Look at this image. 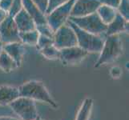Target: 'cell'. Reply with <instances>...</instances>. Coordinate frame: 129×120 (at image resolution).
<instances>
[{"mask_svg":"<svg viewBox=\"0 0 129 120\" xmlns=\"http://www.w3.org/2000/svg\"><path fill=\"white\" fill-rule=\"evenodd\" d=\"M123 52V43L119 34L108 35L105 37L104 43L102 48L99 59L96 62L95 67H99L119 59Z\"/></svg>","mask_w":129,"mask_h":120,"instance_id":"1","label":"cell"},{"mask_svg":"<svg viewBox=\"0 0 129 120\" xmlns=\"http://www.w3.org/2000/svg\"><path fill=\"white\" fill-rule=\"evenodd\" d=\"M69 24L76 34L78 46L80 47L87 53H100L103 48L105 35H96L94 34L87 32L80 29L70 20H68Z\"/></svg>","mask_w":129,"mask_h":120,"instance_id":"2","label":"cell"},{"mask_svg":"<svg viewBox=\"0 0 129 120\" xmlns=\"http://www.w3.org/2000/svg\"><path fill=\"white\" fill-rule=\"evenodd\" d=\"M19 95L31 99L33 100H39L51 104L52 106L57 108L58 106L51 99L44 84L40 81H30L24 83L19 88Z\"/></svg>","mask_w":129,"mask_h":120,"instance_id":"3","label":"cell"},{"mask_svg":"<svg viewBox=\"0 0 129 120\" xmlns=\"http://www.w3.org/2000/svg\"><path fill=\"white\" fill-rule=\"evenodd\" d=\"M68 20L80 29L96 35H105L108 27V25L102 22L96 12L83 17H69Z\"/></svg>","mask_w":129,"mask_h":120,"instance_id":"4","label":"cell"},{"mask_svg":"<svg viewBox=\"0 0 129 120\" xmlns=\"http://www.w3.org/2000/svg\"><path fill=\"white\" fill-rule=\"evenodd\" d=\"M75 0H69L68 2L58 7L55 10L47 15V22L50 27L55 31L60 26L67 23L71 15L72 7Z\"/></svg>","mask_w":129,"mask_h":120,"instance_id":"5","label":"cell"},{"mask_svg":"<svg viewBox=\"0 0 129 120\" xmlns=\"http://www.w3.org/2000/svg\"><path fill=\"white\" fill-rule=\"evenodd\" d=\"M9 105L23 120H35L38 118L35 101L31 99L19 96Z\"/></svg>","mask_w":129,"mask_h":120,"instance_id":"6","label":"cell"},{"mask_svg":"<svg viewBox=\"0 0 129 120\" xmlns=\"http://www.w3.org/2000/svg\"><path fill=\"white\" fill-rule=\"evenodd\" d=\"M53 40H54V46L59 50L78 46L76 34L68 23L55 30Z\"/></svg>","mask_w":129,"mask_h":120,"instance_id":"7","label":"cell"},{"mask_svg":"<svg viewBox=\"0 0 129 120\" xmlns=\"http://www.w3.org/2000/svg\"><path fill=\"white\" fill-rule=\"evenodd\" d=\"M19 34L20 32L17 28L13 17L8 15L6 19L0 23V41L3 44L20 42Z\"/></svg>","mask_w":129,"mask_h":120,"instance_id":"8","label":"cell"},{"mask_svg":"<svg viewBox=\"0 0 129 120\" xmlns=\"http://www.w3.org/2000/svg\"><path fill=\"white\" fill-rule=\"evenodd\" d=\"M59 59L65 65H74L80 63L88 55V53L79 46L61 49Z\"/></svg>","mask_w":129,"mask_h":120,"instance_id":"9","label":"cell"},{"mask_svg":"<svg viewBox=\"0 0 129 120\" xmlns=\"http://www.w3.org/2000/svg\"><path fill=\"white\" fill-rule=\"evenodd\" d=\"M101 5L99 0H75L70 17H83L96 12Z\"/></svg>","mask_w":129,"mask_h":120,"instance_id":"10","label":"cell"},{"mask_svg":"<svg viewBox=\"0 0 129 120\" xmlns=\"http://www.w3.org/2000/svg\"><path fill=\"white\" fill-rule=\"evenodd\" d=\"M13 18H14V21L17 26L18 30H19V31L20 33L30 31V30L36 29L35 23L32 19V18L29 15L28 13L24 10V8L22 9V10Z\"/></svg>","mask_w":129,"mask_h":120,"instance_id":"11","label":"cell"},{"mask_svg":"<svg viewBox=\"0 0 129 120\" xmlns=\"http://www.w3.org/2000/svg\"><path fill=\"white\" fill-rule=\"evenodd\" d=\"M24 10L32 18L36 26L47 24V15L42 13L31 0H22Z\"/></svg>","mask_w":129,"mask_h":120,"instance_id":"12","label":"cell"},{"mask_svg":"<svg viewBox=\"0 0 129 120\" xmlns=\"http://www.w3.org/2000/svg\"><path fill=\"white\" fill-rule=\"evenodd\" d=\"M3 51L15 61L18 66L21 65L22 60H23V55L25 54V47L21 42L4 44Z\"/></svg>","mask_w":129,"mask_h":120,"instance_id":"13","label":"cell"},{"mask_svg":"<svg viewBox=\"0 0 129 120\" xmlns=\"http://www.w3.org/2000/svg\"><path fill=\"white\" fill-rule=\"evenodd\" d=\"M128 31V21L117 13L116 16L114 20L108 25L105 35H113V34H119L123 32Z\"/></svg>","mask_w":129,"mask_h":120,"instance_id":"14","label":"cell"},{"mask_svg":"<svg viewBox=\"0 0 129 120\" xmlns=\"http://www.w3.org/2000/svg\"><path fill=\"white\" fill-rule=\"evenodd\" d=\"M19 96V88L11 86L0 87V105L10 104Z\"/></svg>","mask_w":129,"mask_h":120,"instance_id":"15","label":"cell"},{"mask_svg":"<svg viewBox=\"0 0 129 120\" xmlns=\"http://www.w3.org/2000/svg\"><path fill=\"white\" fill-rule=\"evenodd\" d=\"M96 13L100 18L102 22H103L104 24L108 25L110 23H112L114 20L118 12L116 9H115V8H112L108 6H105V5H100L99 8L97 9Z\"/></svg>","mask_w":129,"mask_h":120,"instance_id":"16","label":"cell"},{"mask_svg":"<svg viewBox=\"0 0 129 120\" xmlns=\"http://www.w3.org/2000/svg\"><path fill=\"white\" fill-rule=\"evenodd\" d=\"M17 67H19V66L15 63V61L10 55H8L5 51H3L1 55H0V68L4 72L9 73Z\"/></svg>","mask_w":129,"mask_h":120,"instance_id":"17","label":"cell"},{"mask_svg":"<svg viewBox=\"0 0 129 120\" xmlns=\"http://www.w3.org/2000/svg\"><path fill=\"white\" fill-rule=\"evenodd\" d=\"M19 36H20V42L23 45L36 46L39 37V33L35 29L33 30H30V31L22 32L19 34Z\"/></svg>","mask_w":129,"mask_h":120,"instance_id":"18","label":"cell"},{"mask_svg":"<svg viewBox=\"0 0 129 120\" xmlns=\"http://www.w3.org/2000/svg\"><path fill=\"white\" fill-rule=\"evenodd\" d=\"M39 52H40L41 55L43 57H45L46 59H51V60L59 59L60 51L58 48H56L54 45H51L43 49H41V50H39Z\"/></svg>","mask_w":129,"mask_h":120,"instance_id":"19","label":"cell"},{"mask_svg":"<svg viewBox=\"0 0 129 120\" xmlns=\"http://www.w3.org/2000/svg\"><path fill=\"white\" fill-rule=\"evenodd\" d=\"M116 10L124 19L127 21L129 20V0H120L119 5Z\"/></svg>","mask_w":129,"mask_h":120,"instance_id":"20","label":"cell"},{"mask_svg":"<svg viewBox=\"0 0 129 120\" xmlns=\"http://www.w3.org/2000/svg\"><path fill=\"white\" fill-rule=\"evenodd\" d=\"M51 45H54L53 38H50V37L39 34V37L38 42L36 44V47L39 49V51L45 47H47L49 46H51Z\"/></svg>","mask_w":129,"mask_h":120,"instance_id":"21","label":"cell"},{"mask_svg":"<svg viewBox=\"0 0 129 120\" xmlns=\"http://www.w3.org/2000/svg\"><path fill=\"white\" fill-rule=\"evenodd\" d=\"M23 8V7L22 0H13L11 7L8 11V15L11 17H15Z\"/></svg>","mask_w":129,"mask_h":120,"instance_id":"22","label":"cell"},{"mask_svg":"<svg viewBox=\"0 0 129 120\" xmlns=\"http://www.w3.org/2000/svg\"><path fill=\"white\" fill-rule=\"evenodd\" d=\"M36 30H38L39 34H41V35H44V36H47L50 38L54 37L55 31L50 27V26H49L47 23L43 24V25L36 26Z\"/></svg>","mask_w":129,"mask_h":120,"instance_id":"23","label":"cell"},{"mask_svg":"<svg viewBox=\"0 0 129 120\" xmlns=\"http://www.w3.org/2000/svg\"><path fill=\"white\" fill-rule=\"evenodd\" d=\"M69 0H49L48 2V7L47 11V15H48L51 11L55 10L58 7H60L61 5L68 2Z\"/></svg>","mask_w":129,"mask_h":120,"instance_id":"24","label":"cell"},{"mask_svg":"<svg viewBox=\"0 0 129 120\" xmlns=\"http://www.w3.org/2000/svg\"><path fill=\"white\" fill-rule=\"evenodd\" d=\"M31 1L35 4L39 11L42 13H43L44 15H47V11L48 7V2L49 0H31Z\"/></svg>","mask_w":129,"mask_h":120,"instance_id":"25","label":"cell"},{"mask_svg":"<svg viewBox=\"0 0 129 120\" xmlns=\"http://www.w3.org/2000/svg\"><path fill=\"white\" fill-rule=\"evenodd\" d=\"M99 2L101 3V5L108 6L117 9L119 5V3H120V0H99Z\"/></svg>","mask_w":129,"mask_h":120,"instance_id":"26","label":"cell"},{"mask_svg":"<svg viewBox=\"0 0 129 120\" xmlns=\"http://www.w3.org/2000/svg\"><path fill=\"white\" fill-rule=\"evenodd\" d=\"M121 68H119V66H113L110 70V74L113 78H119L121 76L122 71Z\"/></svg>","mask_w":129,"mask_h":120,"instance_id":"27","label":"cell"},{"mask_svg":"<svg viewBox=\"0 0 129 120\" xmlns=\"http://www.w3.org/2000/svg\"><path fill=\"white\" fill-rule=\"evenodd\" d=\"M12 2L13 0H0V8L8 12L11 7Z\"/></svg>","mask_w":129,"mask_h":120,"instance_id":"28","label":"cell"},{"mask_svg":"<svg viewBox=\"0 0 129 120\" xmlns=\"http://www.w3.org/2000/svg\"><path fill=\"white\" fill-rule=\"evenodd\" d=\"M7 16H8V12L0 8V23L5 20Z\"/></svg>","mask_w":129,"mask_h":120,"instance_id":"29","label":"cell"},{"mask_svg":"<svg viewBox=\"0 0 129 120\" xmlns=\"http://www.w3.org/2000/svg\"><path fill=\"white\" fill-rule=\"evenodd\" d=\"M3 46H4V44L1 41H0V55H1V53L3 51Z\"/></svg>","mask_w":129,"mask_h":120,"instance_id":"30","label":"cell"},{"mask_svg":"<svg viewBox=\"0 0 129 120\" xmlns=\"http://www.w3.org/2000/svg\"><path fill=\"white\" fill-rule=\"evenodd\" d=\"M0 120H16V119H12V118H0Z\"/></svg>","mask_w":129,"mask_h":120,"instance_id":"31","label":"cell"},{"mask_svg":"<svg viewBox=\"0 0 129 120\" xmlns=\"http://www.w3.org/2000/svg\"><path fill=\"white\" fill-rule=\"evenodd\" d=\"M35 120H39V118H36V119H35Z\"/></svg>","mask_w":129,"mask_h":120,"instance_id":"32","label":"cell"},{"mask_svg":"<svg viewBox=\"0 0 129 120\" xmlns=\"http://www.w3.org/2000/svg\"><path fill=\"white\" fill-rule=\"evenodd\" d=\"M0 39H1V36H0Z\"/></svg>","mask_w":129,"mask_h":120,"instance_id":"33","label":"cell"}]
</instances>
